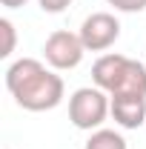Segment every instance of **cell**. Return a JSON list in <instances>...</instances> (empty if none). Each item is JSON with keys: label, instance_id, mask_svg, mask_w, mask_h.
I'll return each instance as SVG.
<instances>
[{"label": "cell", "instance_id": "cell-1", "mask_svg": "<svg viewBox=\"0 0 146 149\" xmlns=\"http://www.w3.org/2000/svg\"><path fill=\"white\" fill-rule=\"evenodd\" d=\"M6 89L26 112H49L63 100V77L35 57H20L6 69Z\"/></svg>", "mask_w": 146, "mask_h": 149}, {"label": "cell", "instance_id": "cell-2", "mask_svg": "<svg viewBox=\"0 0 146 149\" xmlns=\"http://www.w3.org/2000/svg\"><path fill=\"white\" fill-rule=\"evenodd\" d=\"M112 115V95L97 86H80L69 97V120L83 132H95Z\"/></svg>", "mask_w": 146, "mask_h": 149}, {"label": "cell", "instance_id": "cell-3", "mask_svg": "<svg viewBox=\"0 0 146 149\" xmlns=\"http://www.w3.org/2000/svg\"><path fill=\"white\" fill-rule=\"evenodd\" d=\"M83 55H86V46H83L80 35L66 32V29L52 32V35L46 37V43H43V57H46V63H49L55 72L77 69L80 60H83Z\"/></svg>", "mask_w": 146, "mask_h": 149}, {"label": "cell", "instance_id": "cell-4", "mask_svg": "<svg viewBox=\"0 0 146 149\" xmlns=\"http://www.w3.org/2000/svg\"><path fill=\"white\" fill-rule=\"evenodd\" d=\"M80 40L86 46V52H106L115 46V40L120 37V20L109 12H95L80 23Z\"/></svg>", "mask_w": 146, "mask_h": 149}, {"label": "cell", "instance_id": "cell-5", "mask_svg": "<svg viewBox=\"0 0 146 149\" xmlns=\"http://www.w3.org/2000/svg\"><path fill=\"white\" fill-rule=\"evenodd\" d=\"M112 118L123 129H140L146 123V97H138V95H112Z\"/></svg>", "mask_w": 146, "mask_h": 149}, {"label": "cell", "instance_id": "cell-6", "mask_svg": "<svg viewBox=\"0 0 146 149\" xmlns=\"http://www.w3.org/2000/svg\"><path fill=\"white\" fill-rule=\"evenodd\" d=\"M123 63H126V55H103V57H97L95 66H92V80H95V86L112 95L115 86H117V80H120Z\"/></svg>", "mask_w": 146, "mask_h": 149}, {"label": "cell", "instance_id": "cell-7", "mask_svg": "<svg viewBox=\"0 0 146 149\" xmlns=\"http://www.w3.org/2000/svg\"><path fill=\"white\" fill-rule=\"evenodd\" d=\"M112 95H138V97H146V66L140 60L126 57L120 80H117V86H115Z\"/></svg>", "mask_w": 146, "mask_h": 149}, {"label": "cell", "instance_id": "cell-8", "mask_svg": "<svg viewBox=\"0 0 146 149\" xmlns=\"http://www.w3.org/2000/svg\"><path fill=\"white\" fill-rule=\"evenodd\" d=\"M83 149H126V138L115 129H103L100 126V129H95L89 135Z\"/></svg>", "mask_w": 146, "mask_h": 149}, {"label": "cell", "instance_id": "cell-9", "mask_svg": "<svg viewBox=\"0 0 146 149\" xmlns=\"http://www.w3.org/2000/svg\"><path fill=\"white\" fill-rule=\"evenodd\" d=\"M0 32H3V49H0V57H9L15 52V43H17V35H15V23L9 17L0 20Z\"/></svg>", "mask_w": 146, "mask_h": 149}, {"label": "cell", "instance_id": "cell-10", "mask_svg": "<svg viewBox=\"0 0 146 149\" xmlns=\"http://www.w3.org/2000/svg\"><path fill=\"white\" fill-rule=\"evenodd\" d=\"M106 6H112L115 12H123V15H138L146 9V0H106Z\"/></svg>", "mask_w": 146, "mask_h": 149}, {"label": "cell", "instance_id": "cell-11", "mask_svg": "<svg viewBox=\"0 0 146 149\" xmlns=\"http://www.w3.org/2000/svg\"><path fill=\"white\" fill-rule=\"evenodd\" d=\"M37 3H40V9L49 12V15H60V12H66V9L72 6V0H37Z\"/></svg>", "mask_w": 146, "mask_h": 149}, {"label": "cell", "instance_id": "cell-12", "mask_svg": "<svg viewBox=\"0 0 146 149\" xmlns=\"http://www.w3.org/2000/svg\"><path fill=\"white\" fill-rule=\"evenodd\" d=\"M0 3H3L6 9H20V6H26L29 0H0Z\"/></svg>", "mask_w": 146, "mask_h": 149}]
</instances>
